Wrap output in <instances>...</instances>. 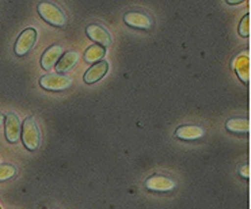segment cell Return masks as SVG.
Instances as JSON below:
<instances>
[{"label":"cell","instance_id":"obj_1","mask_svg":"<svg viewBox=\"0 0 251 209\" xmlns=\"http://www.w3.org/2000/svg\"><path fill=\"white\" fill-rule=\"evenodd\" d=\"M37 11L41 15V18L52 25L54 27H64L67 26V15L59 6L53 4L50 1H42L37 7Z\"/></svg>","mask_w":251,"mask_h":209},{"label":"cell","instance_id":"obj_2","mask_svg":"<svg viewBox=\"0 0 251 209\" xmlns=\"http://www.w3.org/2000/svg\"><path fill=\"white\" fill-rule=\"evenodd\" d=\"M21 137H22L24 145L29 151H35L37 148H40L41 132H40V128L37 125L34 117H29V118L25 120L24 125H22Z\"/></svg>","mask_w":251,"mask_h":209},{"label":"cell","instance_id":"obj_3","mask_svg":"<svg viewBox=\"0 0 251 209\" xmlns=\"http://www.w3.org/2000/svg\"><path fill=\"white\" fill-rule=\"evenodd\" d=\"M40 86L48 91H64L72 86V79L61 74H48L40 79Z\"/></svg>","mask_w":251,"mask_h":209},{"label":"cell","instance_id":"obj_4","mask_svg":"<svg viewBox=\"0 0 251 209\" xmlns=\"http://www.w3.org/2000/svg\"><path fill=\"white\" fill-rule=\"evenodd\" d=\"M35 41H37V31L33 27L24 30L19 37H18L17 42H15V47H14V52L17 56H25L31 51V48L34 47Z\"/></svg>","mask_w":251,"mask_h":209},{"label":"cell","instance_id":"obj_5","mask_svg":"<svg viewBox=\"0 0 251 209\" xmlns=\"http://www.w3.org/2000/svg\"><path fill=\"white\" fill-rule=\"evenodd\" d=\"M124 22L133 27V29H140V30H151L153 21L152 18L146 14V12L141 11H129L124 15Z\"/></svg>","mask_w":251,"mask_h":209},{"label":"cell","instance_id":"obj_6","mask_svg":"<svg viewBox=\"0 0 251 209\" xmlns=\"http://www.w3.org/2000/svg\"><path fill=\"white\" fill-rule=\"evenodd\" d=\"M146 187L152 192H170L176 187V182L166 175L155 174L146 181Z\"/></svg>","mask_w":251,"mask_h":209},{"label":"cell","instance_id":"obj_7","mask_svg":"<svg viewBox=\"0 0 251 209\" xmlns=\"http://www.w3.org/2000/svg\"><path fill=\"white\" fill-rule=\"evenodd\" d=\"M86 34L88 35V38H91L94 42H97V45H100V47L103 48L110 47L111 45V35L100 25H88L87 29H86Z\"/></svg>","mask_w":251,"mask_h":209},{"label":"cell","instance_id":"obj_8","mask_svg":"<svg viewBox=\"0 0 251 209\" xmlns=\"http://www.w3.org/2000/svg\"><path fill=\"white\" fill-rule=\"evenodd\" d=\"M6 124V139L8 143H17L21 139V132H22V125L21 120L15 113H8L4 118Z\"/></svg>","mask_w":251,"mask_h":209},{"label":"cell","instance_id":"obj_9","mask_svg":"<svg viewBox=\"0 0 251 209\" xmlns=\"http://www.w3.org/2000/svg\"><path fill=\"white\" fill-rule=\"evenodd\" d=\"M63 54V49L60 45H52L44 52L41 57V67L45 71H49L52 67L57 64V61Z\"/></svg>","mask_w":251,"mask_h":209},{"label":"cell","instance_id":"obj_10","mask_svg":"<svg viewBox=\"0 0 251 209\" xmlns=\"http://www.w3.org/2000/svg\"><path fill=\"white\" fill-rule=\"evenodd\" d=\"M107 70H109L107 61H100V63L94 64L90 70H87V72L83 76V80H84V83H87V84L97 83V81L100 80L106 75Z\"/></svg>","mask_w":251,"mask_h":209},{"label":"cell","instance_id":"obj_11","mask_svg":"<svg viewBox=\"0 0 251 209\" xmlns=\"http://www.w3.org/2000/svg\"><path fill=\"white\" fill-rule=\"evenodd\" d=\"M202 134L204 131L199 125H182L176 131V137L179 140H199Z\"/></svg>","mask_w":251,"mask_h":209},{"label":"cell","instance_id":"obj_12","mask_svg":"<svg viewBox=\"0 0 251 209\" xmlns=\"http://www.w3.org/2000/svg\"><path fill=\"white\" fill-rule=\"evenodd\" d=\"M234 70L236 71V74L239 76V79L242 81L247 83L249 81V76H250V63H249V54H239L238 57L235 58Z\"/></svg>","mask_w":251,"mask_h":209},{"label":"cell","instance_id":"obj_13","mask_svg":"<svg viewBox=\"0 0 251 209\" xmlns=\"http://www.w3.org/2000/svg\"><path fill=\"white\" fill-rule=\"evenodd\" d=\"M77 60H79V53L75 52V51L67 52L57 61V64H56V72H67V71H70L77 63Z\"/></svg>","mask_w":251,"mask_h":209},{"label":"cell","instance_id":"obj_14","mask_svg":"<svg viewBox=\"0 0 251 209\" xmlns=\"http://www.w3.org/2000/svg\"><path fill=\"white\" fill-rule=\"evenodd\" d=\"M226 128L232 133H247L249 132V121L246 118H229L226 122Z\"/></svg>","mask_w":251,"mask_h":209},{"label":"cell","instance_id":"obj_15","mask_svg":"<svg viewBox=\"0 0 251 209\" xmlns=\"http://www.w3.org/2000/svg\"><path fill=\"white\" fill-rule=\"evenodd\" d=\"M106 54V49L103 47H100V45H93V47H90L84 52V61L86 63H90V64H93V63H97V61H100L102 58L105 57Z\"/></svg>","mask_w":251,"mask_h":209},{"label":"cell","instance_id":"obj_16","mask_svg":"<svg viewBox=\"0 0 251 209\" xmlns=\"http://www.w3.org/2000/svg\"><path fill=\"white\" fill-rule=\"evenodd\" d=\"M17 174V169L12 164H0V182L14 178Z\"/></svg>","mask_w":251,"mask_h":209},{"label":"cell","instance_id":"obj_17","mask_svg":"<svg viewBox=\"0 0 251 209\" xmlns=\"http://www.w3.org/2000/svg\"><path fill=\"white\" fill-rule=\"evenodd\" d=\"M239 34L242 37H249V34H250V15L249 14H246L245 18L240 21Z\"/></svg>","mask_w":251,"mask_h":209},{"label":"cell","instance_id":"obj_18","mask_svg":"<svg viewBox=\"0 0 251 209\" xmlns=\"http://www.w3.org/2000/svg\"><path fill=\"white\" fill-rule=\"evenodd\" d=\"M227 3L229 6H236V4H242V0H227Z\"/></svg>","mask_w":251,"mask_h":209},{"label":"cell","instance_id":"obj_19","mask_svg":"<svg viewBox=\"0 0 251 209\" xmlns=\"http://www.w3.org/2000/svg\"><path fill=\"white\" fill-rule=\"evenodd\" d=\"M240 174H242V175L245 174L246 178H249V166H245V169L242 167V171H240Z\"/></svg>","mask_w":251,"mask_h":209},{"label":"cell","instance_id":"obj_20","mask_svg":"<svg viewBox=\"0 0 251 209\" xmlns=\"http://www.w3.org/2000/svg\"><path fill=\"white\" fill-rule=\"evenodd\" d=\"M3 122H4V116H3V114L0 113V125H1Z\"/></svg>","mask_w":251,"mask_h":209}]
</instances>
